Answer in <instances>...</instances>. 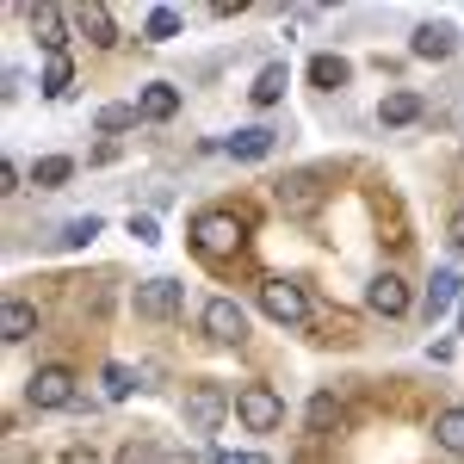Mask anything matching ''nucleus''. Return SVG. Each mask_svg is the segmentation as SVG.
Wrapping results in <instances>:
<instances>
[{"label": "nucleus", "instance_id": "obj_1", "mask_svg": "<svg viewBox=\"0 0 464 464\" xmlns=\"http://www.w3.org/2000/svg\"><path fill=\"white\" fill-rule=\"evenodd\" d=\"M192 248L205 254L211 266H223V260H236V254L248 248V223L236 211H205L192 223Z\"/></svg>", "mask_w": 464, "mask_h": 464}, {"label": "nucleus", "instance_id": "obj_2", "mask_svg": "<svg viewBox=\"0 0 464 464\" xmlns=\"http://www.w3.org/2000/svg\"><path fill=\"white\" fill-rule=\"evenodd\" d=\"M25 402L32 409H69L74 402V372L69 365H37L25 378Z\"/></svg>", "mask_w": 464, "mask_h": 464}, {"label": "nucleus", "instance_id": "obj_3", "mask_svg": "<svg viewBox=\"0 0 464 464\" xmlns=\"http://www.w3.org/2000/svg\"><path fill=\"white\" fill-rule=\"evenodd\" d=\"M236 415H242L248 433H273L285 421V402H279V391H266V384H248V391H236Z\"/></svg>", "mask_w": 464, "mask_h": 464}, {"label": "nucleus", "instance_id": "obj_4", "mask_svg": "<svg viewBox=\"0 0 464 464\" xmlns=\"http://www.w3.org/2000/svg\"><path fill=\"white\" fill-rule=\"evenodd\" d=\"M260 310L273 322H285V328H297V322H310V297H304L297 279H266L260 285Z\"/></svg>", "mask_w": 464, "mask_h": 464}, {"label": "nucleus", "instance_id": "obj_5", "mask_svg": "<svg viewBox=\"0 0 464 464\" xmlns=\"http://www.w3.org/2000/svg\"><path fill=\"white\" fill-rule=\"evenodd\" d=\"M179 415H186V433H211L217 421L229 415V391H223V384H192Z\"/></svg>", "mask_w": 464, "mask_h": 464}, {"label": "nucleus", "instance_id": "obj_6", "mask_svg": "<svg viewBox=\"0 0 464 464\" xmlns=\"http://www.w3.org/2000/svg\"><path fill=\"white\" fill-rule=\"evenodd\" d=\"M198 322H205V334H211L217 347H242V334H248V316H242L236 297H211Z\"/></svg>", "mask_w": 464, "mask_h": 464}, {"label": "nucleus", "instance_id": "obj_7", "mask_svg": "<svg viewBox=\"0 0 464 464\" xmlns=\"http://www.w3.org/2000/svg\"><path fill=\"white\" fill-rule=\"evenodd\" d=\"M179 304H186V285H174V279H143L137 285V316H149V322L179 316Z\"/></svg>", "mask_w": 464, "mask_h": 464}, {"label": "nucleus", "instance_id": "obj_8", "mask_svg": "<svg viewBox=\"0 0 464 464\" xmlns=\"http://www.w3.org/2000/svg\"><path fill=\"white\" fill-rule=\"evenodd\" d=\"M409 50H415L421 63H446V56L459 50V32H452L446 19H428V25H415V37H409Z\"/></svg>", "mask_w": 464, "mask_h": 464}, {"label": "nucleus", "instance_id": "obj_9", "mask_svg": "<svg viewBox=\"0 0 464 464\" xmlns=\"http://www.w3.org/2000/svg\"><path fill=\"white\" fill-rule=\"evenodd\" d=\"M69 19H74V13L50 6V0H44V6H32V37L50 50V56H63V44H69Z\"/></svg>", "mask_w": 464, "mask_h": 464}, {"label": "nucleus", "instance_id": "obj_10", "mask_svg": "<svg viewBox=\"0 0 464 464\" xmlns=\"http://www.w3.org/2000/svg\"><path fill=\"white\" fill-rule=\"evenodd\" d=\"M365 310H378V316H402V310H409V285H402L396 273H378V279L365 285Z\"/></svg>", "mask_w": 464, "mask_h": 464}, {"label": "nucleus", "instance_id": "obj_11", "mask_svg": "<svg viewBox=\"0 0 464 464\" xmlns=\"http://www.w3.org/2000/svg\"><path fill=\"white\" fill-rule=\"evenodd\" d=\"M32 328H37V310L25 304V297H6V310H0V341H32Z\"/></svg>", "mask_w": 464, "mask_h": 464}, {"label": "nucleus", "instance_id": "obj_12", "mask_svg": "<svg viewBox=\"0 0 464 464\" xmlns=\"http://www.w3.org/2000/svg\"><path fill=\"white\" fill-rule=\"evenodd\" d=\"M74 25H81V32L93 37L100 50H111V44H118V32H111V13L100 6V0H87V6H74Z\"/></svg>", "mask_w": 464, "mask_h": 464}, {"label": "nucleus", "instance_id": "obj_13", "mask_svg": "<svg viewBox=\"0 0 464 464\" xmlns=\"http://www.w3.org/2000/svg\"><path fill=\"white\" fill-rule=\"evenodd\" d=\"M223 149H229L236 161H260V155H273V130H266V124H248V130H236Z\"/></svg>", "mask_w": 464, "mask_h": 464}, {"label": "nucleus", "instance_id": "obj_14", "mask_svg": "<svg viewBox=\"0 0 464 464\" xmlns=\"http://www.w3.org/2000/svg\"><path fill=\"white\" fill-rule=\"evenodd\" d=\"M421 118V93H384V106H378V124L396 130V124H415Z\"/></svg>", "mask_w": 464, "mask_h": 464}, {"label": "nucleus", "instance_id": "obj_15", "mask_svg": "<svg viewBox=\"0 0 464 464\" xmlns=\"http://www.w3.org/2000/svg\"><path fill=\"white\" fill-rule=\"evenodd\" d=\"M310 81H316V87H347V81H353V63L322 50V56H310Z\"/></svg>", "mask_w": 464, "mask_h": 464}, {"label": "nucleus", "instance_id": "obj_16", "mask_svg": "<svg viewBox=\"0 0 464 464\" xmlns=\"http://www.w3.org/2000/svg\"><path fill=\"white\" fill-rule=\"evenodd\" d=\"M285 81H291L285 63H266V69L254 74V87H248V93H254V106H273V100H285Z\"/></svg>", "mask_w": 464, "mask_h": 464}, {"label": "nucleus", "instance_id": "obj_17", "mask_svg": "<svg viewBox=\"0 0 464 464\" xmlns=\"http://www.w3.org/2000/svg\"><path fill=\"white\" fill-rule=\"evenodd\" d=\"M459 285H464L459 273H433V285H428V322H440L452 304H459Z\"/></svg>", "mask_w": 464, "mask_h": 464}, {"label": "nucleus", "instance_id": "obj_18", "mask_svg": "<svg viewBox=\"0 0 464 464\" xmlns=\"http://www.w3.org/2000/svg\"><path fill=\"white\" fill-rule=\"evenodd\" d=\"M137 111H143V118H174V111H179V87H168V81H155V87H143V100H137Z\"/></svg>", "mask_w": 464, "mask_h": 464}, {"label": "nucleus", "instance_id": "obj_19", "mask_svg": "<svg viewBox=\"0 0 464 464\" xmlns=\"http://www.w3.org/2000/svg\"><path fill=\"white\" fill-rule=\"evenodd\" d=\"M433 440H440L452 459H464V409H446V415L433 421Z\"/></svg>", "mask_w": 464, "mask_h": 464}, {"label": "nucleus", "instance_id": "obj_20", "mask_svg": "<svg viewBox=\"0 0 464 464\" xmlns=\"http://www.w3.org/2000/svg\"><path fill=\"white\" fill-rule=\"evenodd\" d=\"M279 205H285V211H297V217H304V211H310V205H316V179H310V174H297V179H291V186H279Z\"/></svg>", "mask_w": 464, "mask_h": 464}, {"label": "nucleus", "instance_id": "obj_21", "mask_svg": "<svg viewBox=\"0 0 464 464\" xmlns=\"http://www.w3.org/2000/svg\"><path fill=\"white\" fill-rule=\"evenodd\" d=\"M69 81H74L69 56H50V63H44V93H50V100H63V93H69Z\"/></svg>", "mask_w": 464, "mask_h": 464}, {"label": "nucleus", "instance_id": "obj_22", "mask_svg": "<svg viewBox=\"0 0 464 464\" xmlns=\"http://www.w3.org/2000/svg\"><path fill=\"white\" fill-rule=\"evenodd\" d=\"M341 428V402L334 396H310V433H328Z\"/></svg>", "mask_w": 464, "mask_h": 464}, {"label": "nucleus", "instance_id": "obj_23", "mask_svg": "<svg viewBox=\"0 0 464 464\" xmlns=\"http://www.w3.org/2000/svg\"><path fill=\"white\" fill-rule=\"evenodd\" d=\"M174 32H179V13H174V6H155L149 25H143V37H149V44H168Z\"/></svg>", "mask_w": 464, "mask_h": 464}, {"label": "nucleus", "instance_id": "obj_24", "mask_svg": "<svg viewBox=\"0 0 464 464\" xmlns=\"http://www.w3.org/2000/svg\"><path fill=\"white\" fill-rule=\"evenodd\" d=\"M69 174H74V161H69V155H44V161L32 168V179H37V186H63Z\"/></svg>", "mask_w": 464, "mask_h": 464}, {"label": "nucleus", "instance_id": "obj_25", "mask_svg": "<svg viewBox=\"0 0 464 464\" xmlns=\"http://www.w3.org/2000/svg\"><path fill=\"white\" fill-rule=\"evenodd\" d=\"M100 378H106V396H111V402H124V396L137 391V378H130V365H106Z\"/></svg>", "mask_w": 464, "mask_h": 464}, {"label": "nucleus", "instance_id": "obj_26", "mask_svg": "<svg viewBox=\"0 0 464 464\" xmlns=\"http://www.w3.org/2000/svg\"><path fill=\"white\" fill-rule=\"evenodd\" d=\"M93 236H100V217H74L69 229H63V248H87Z\"/></svg>", "mask_w": 464, "mask_h": 464}, {"label": "nucleus", "instance_id": "obj_27", "mask_svg": "<svg viewBox=\"0 0 464 464\" xmlns=\"http://www.w3.org/2000/svg\"><path fill=\"white\" fill-rule=\"evenodd\" d=\"M111 464H161V452L149 446V440H130V446H118V459Z\"/></svg>", "mask_w": 464, "mask_h": 464}, {"label": "nucleus", "instance_id": "obj_28", "mask_svg": "<svg viewBox=\"0 0 464 464\" xmlns=\"http://www.w3.org/2000/svg\"><path fill=\"white\" fill-rule=\"evenodd\" d=\"M137 124V106H106L100 111V130H130Z\"/></svg>", "mask_w": 464, "mask_h": 464}, {"label": "nucleus", "instance_id": "obj_29", "mask_svg": "<svg viewBox=\"0 0 464 464\" xmlns=\"http://www.w3.org/2000/svg\"><path fill=\"white\" fill-rule=\"evenodd\" d=\"M205 464H266V459H260V452H211Z\"/></svg>", "mask_w": 464, "mask_h": 464}, {"label": "nucleus", "instance_id": "obj_30", "mask_svg": "<svg viewBox=\"0 0 464 464\" xmlns=\"http://www.w3.org/2000/svg\"><path fill=\"white\" fill-rule=\"evenodd\" d=\"M130 236L137 242H155V217H130Z\"/></svg>", "mask_w": 464, "mask_h": 464}, {"label": "nucleus", "instance_id": "obj_31", "mask_svg": "<svg viewBox=\"0 0 464 464\" xmlns=\"http://www.w3.org/2000/svg\"><path fill=\"white\" fill-rule=\"evenodd\" d=\"M63 464H100V459H93L87 446H74V452H69V459H63Z\"/></svg>", "mask_w": 464, "mask_h": 464}, {"label": "nucleus", "instance_id": "obj_32", "mask_svg": "<svg viewBox=\"0 0 464 464\" xmlns=\"http://www.w3.org/2000/svg\"><path fill=\"white\" fill-rule=\"evenodd\" d=\"M452 248H459V254H464V211H459V217H452Z\"/></svg>", "mask_w": 464, "mask_h": 464}, {"label": "nucleus", "instance_id": "obj_33", "mask_svg": "<svg viewBox=\"0 0 464 464\" xmlns=\"http://www.w3.org/2000/svg\"><path fill=\"white\" fill-rule=\"evenodd\" d=\"M459 334H464V304H459Z\"/></svg>", "mask_w": 464, "mask_h": 464}]
</instances>
